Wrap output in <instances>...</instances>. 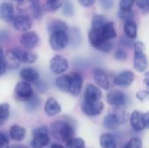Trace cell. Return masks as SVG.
Wrapping results in <instances>:
<instances>
[{
  "label": "cell",
  "mask_w": 149,
  "mask_h": 148,
  "mask_svg": "<svg viewBox=\"0 0 149 148\" xmlns=\"http://www.w3.org/2000/svg\"><path fill=\"white\" fill-rule=\"evenodd\" d=\"M0 148H10V142L7 136L0 132Z\"/></svg>",
  "instance_id": "60d3db41"
},
{
  "label": "cell",
  "mask_w": 149,
  "mask_h": 148,
  "mask_svg": "<svg viewBox=\"0 0 149 148\" xmlns=\"http://www.w3.org/2000/svg\"><path fill=\"white\" fill-rule=\"evenodd\" d=\"M47 28L50 33L55 31H66L67 24L59 19H52L47 24Z\"/></svg>",
  "instance_id": "d4e9b609"
},
{
  "label": "cell",
  "mask_w": 149,
  "mask_h": 148,
  "mask_svg": "<svg viewBox=\"0 0 149 148\" xmlns=\"http://www.w3.org/2000/svg\"><path fill=\"white\" fill-rule=\"evenodd\" d=\"M104 109V104L100 102V100L98 101H86L84 100L81 104V110L82 112L91 117L98 116L100 115Z\"/></svg>",
  "instance_id": "ba28073f"
},
{
  "label": "cell",
  "mask_w": 149,
  "mask_h": 148,
  "mask_svg": "<svg viewBox=\"0 0 149 148\" xmlns=\"http://www.w3.org/2000/svg\"><path fill=\"white\" fill-rule=\"evenodd\" d=\"M38 40L39 38L37 33L34 31H29L24 32L20 38V43L24 48L28 50H31L34 47H36V45L38 44Z\"/></svg>",
  "instance_id": "7c38bea8"
},
{
  "label": "cell",
  "mask_w": 149,
  "mask_h": 148,
  "mask_svg": "<svg viewBox=\"0 0 149 148\" xmlns=\"http://www.w3.org/2000/svg\"><path fill=\"white\" fill-rule=\"evenodd\" d=\"M120 125V120L119 116L115 113H108L103 121V126L106 129L108 130H115Z\"/></svg>",
  "instance_id": "44dd1931"
},
{
  "label": "cell",
  "mask_w": 149,
  "mask_h": 148,
  "mask_svg": "<svg viewBox=\"0 0 149 148\" xmlns=\"http://www.w3.org/2000/svg\"><path fill=\"white\" fill-rule=\"evenodd\" d=\"M148 62L144 51H134V67L139 72H144L148 69Z\"/></svg>",
  "instance_id": "9a60e30c"
},
{
  "label": "cell",
  "mask_w": 149,
  "mask_h": 148,
  "mask_svg": "<svg viewBox=\"0 0 149 148\" xmlns=\"http://www.w3.org/2000/svg\"><path fill=\"white\" fill-rule=\"evenodd\" d=\"M142 147V142L141 139L134 137L132 138L124 147V148H141Z\"/></svg>",
  "instance_id": "e575fe53"
},
{
  "label": "cell",
  "mask_w": 149,
  "mask_h": 148,
  "mask_svg": "<svg viewBox=\"0 0 149 148\" xmlns=\"http://www.w3.org/2000/svg\"><path fill=\"white\" fill-rule=\"evenodd\" d=\"M114 58L117 59V60H120V61H123V60H126L127 58V52L122 50V49H118L116 50V51L114 52Z\"/></svg>",
  "instance_id": "ab89813d"
},
{
  "label": "cell",
  "mask_w": 149,
  "mask_h": 148,
  "mask_svg": "<svg viewBox=\"0 0 149 148\" xmlns=\"http://www.w3.org/2000/svg\"><path fill=\"white\" fill-rule=\"evenodd\" d=\"M20 77L24 81H26L28 83H35L38 80L39 74L36 69L32 67H25L21 70Z\"/></svg>",
  "instance_id": "d6986e66"
},
{
  "label": "cell",
  "mask_w": 149,
  "mask_h": 148,
  "mask_svg": "<svg viewBox=\"0 0 149 148\" xmlns=\"http://www.w3.org/2000/svg\"><path fill=\"white\" fill-rule=\"evenodd\" d=\"M26 135V129L17 125H13L10 128V136L15 141H21Z\"/></svg>",
  "instance_id": "603a6c76"
},
{
  "label": "cell",
  "mask_w": 149,
  "mask_h": 148,
  "mask_svg": "<svg viewBox=\"0 0 149 148\" xmlns=\"http://www.w3.org/2000/svg\"><path fill=\"white\" fill-rule=\"evenodd\" d=\"M137 24L134 19L126 20L124 24V32L126 37L129 38H135L137 37Z\"/></svg>",
  "instance_id": "cb8c5ba5"
},
{
  "label": "cell",
  "mask_w": 149,
  "mask_h": 148,
  "mask_svg": "<svg viewBox=\"0 0 149 148\" xmlns=\"http://www.w3.org/2000/svg\"><path fill=\"white\" fill-rule=\"evenodd\" d=\"M145 51V44L141 42L134 43V51Z\"/></svg>",
  "instance_id": "bcb514c9"
},
{
  "label": "cell",
  "mask_w": 149,
  "mask_h": 148,
  "mask_svg": "<svg viewBox=\"0 0 149 148\" xmlns=\"http://www.w3.org/2000/svg\"><path fill=\"white\" fill-rule=\"evenodd\" d=\"M33 138L31 142L32 148H44L50 142L49 131L45 126L36 128L33 133Z\"/></svg>",
  "instance_id": "3957f363"
},
{
  "label": "cell",
  "mask_w": 149,
  "mask_h": 148,
  "mask_svg": "<svg viewBox=\"0 0 149 148\" xmlns=\"http://www.w3.org/2000/svg\"><path fill=\"white\" fill-rule=\"evenodd\" d=\"M10 117V105L8 103L0 104V126L4 124V122Z\"/></svg>",
  "instance_id": "f546056e"
},
{
  "label": "cell",
  "mask_w": 149,
  "mask_h": 148,
  "mask_svg": "<svg viewBox=\"0 0 149 148\" xmlns=\"http://www.w3.org/2000/svg\"><path fill=\"white\" fill-rule=\"evenodd\" d=\"M107 101L113 106L120 107L126 104L127 97L122 92L119 90H112L107 94Z\"/></svg>",
  "instance_id": "8fae6325"
},
{
  "label": "cell",
  "mask_w": 149,
  "mask_h": 148,
  "mask_svg": "<svg viewBox=\"0 0 149 148\" xmlns=\"http://www.w3.org/2000/svg\"><path fill=\"white\" fill-rule=\"evenodd\" d=\"M56 86L63 92H68L69 75H63L56 79Z\"/></svg>",
  "instance_id": "f1b7e54d"
},
{
  "label": "cell",
  "mask_w": 149,
  "mask_h": 148,
  "mask_svg": "<svg viewBox=\"0 0 149 148\" xmlns=\"http://www.w3.org/2000/svg\"><path fill=\"white\" fill-rule=\"evenodd\" d=\"M148 91H141V92H139L136 94V97H137V99H138L140 101L143 102V101H145V100L148 98Z\"/></svg>",
  "instance_id": "ee69618b"
},
{
  "label": "cell",
  "mask_w": 149,
  "mask_h": 148,
  "mask_svg": "<svg viewBox=\"0 0 149 148\" xmlns=\"http://www.w3.org/2000/svg\"><path fill=\"white\" fill-rule=\"evenodd\" d=\"M100 32H101L103 38L107 40H112V39L115 38L117 36L113 22H107L100 28Z\"/></svg>",
  "instance_id": "7402d4cb"
},
{
  "label": "cell",
  "mask_w": 149,
  "mask_h": 148,
  "mask_svg": "<svg viewBox=\"0 0 149 148\" xmlns=\"http://www.w3.org/2000/svg\"><path fill=\"white\" fill-rule=\"evenodd\" d=\"M100 3L101 7L106 10H111L114 5L113 0H100Z\"/></svg>",
  "instance_id": "b9f144b4"
},
{
  "label": "cell",
  "mask_w": 149,
  "mask_h": 148,
  "mask_svg": "<svg viewBox=\"0 0 149 148\" xmlns=\"http://www.w3.org/2000/svg\"><path fill=\"white\" fill-rule=\"evenodd\" d=\"M36 82H37V81H36ZM36 86H37L38 90L40 92H45L47 91V89H48L47 85H46L45 83H44L43 81H38V82H37V84H36Z\"/></svg>",
  "instance_id": "f6af8a7d"
},
{
  "label": "cell",
  "mask_w": 149,
  "mask_h": 148,
  "mask_svg": "<svg viewBox=\"0 0 149 148\" xmlns=\"http://www.w3.org/2000/svg\"><path fill=\"white\" fill-rule=\"evenodd\" d=\"M15 1H16V2H18V3H21L23 0H15Z\"/></svg>",
  "instance_id": "816d5d0a"
},
{
  "label": "cell",
  "mask_w": 149,
  "mask_h": 148,
  "mask_svg": "<svg viewBox=\"0 0 149 148\" xmlns=\"http://www.w3.org/2000/svg\"><path fill=\"white\" fill-rule=\"evenodd\" d=\"M130 124L133 129L136 132H141L148 126L149 113L134 111L130 117Z\"/></svg>",
  "instance_id": "277c9868"
},
{
  "label": "cell",
  "mask_w": 149,
  "mask_h": 148,
  "mask_svg": "<svg viewBox=\"0 0 149 148\" xmlns=\"http://www.w3.org/2000/svg\"><path fill=\"white\" fill-rule=\"evenodd\" d=\"M4 58L6 62V67L10 70H17L19 67L21 60L16 49L8 50L4 54Z\"/></svg>",
  "instance_id": "5bb4252c"
},
{
  "label": "cell",
  "mask_w": 149,
  "mask_h": 148,
  "mask_svg": "<svg viewBox=\"0 0 149 148\" xmlns=\"http://www.w3.org/2000/svg\"><path fill=\"white\" fill-rule=\"evenodd\" d=\"M12 21H13L14 28L17 31H21V32L28 31L32 26L31 19L27 16H24V15L17 16V17H14Z\"/></svg>",
  "instance_id": "4fadbf2b"
},
{
  "label": "cell",
  "mask_w": 149,
  "mask_h": 148,
  "mask_svg": "<svg viewBox=\"0 0 149 148\" xmlns=\"http://www.w3.org/2000/svg\"><path fill=\"white\" fill-rule=\"evenodd\" d=\"M83 78L78 72H72L69 74V87L68 92L72 96H78L82 89Z\"/></svg>",
  "instance_id": "30bf717a"
},
{
  "label": "cell",
  "mask_w": 149,
  "mask_h": 148,
  "mask_svg": "<svg viewBox=\"0 0 149 148\" xmlns=\"http://www.w3.org/2000/svg\"><path fill=\"white\" fill-rule=\"evenodd\" d=\"M107 22V18L103 15H94L92 18V28L100 29Z\"/></svg>",
  "instance_id": "1f68e13d"
},
{
  "label": "cell",
  "mask_w": 149,
  "mask_h": 148,
  "mask_svg": "<svg viewBox=\"0 0 149 148\" xmlns=\"http://www.w3.org/2000/svg\"><path fill=\"white\" fill-rule=\"evenodd\" d=\"M6 62H5V58H4V53L3 50L0 48V76H2L5 71H6Z\"/></svg>",
  "instance_id": "f35d334b"
},
{
  "label": "cell",
  "mask_w": 149,
  "mask_h": 148,
  "mask_svg": "<svg viewBox=\"0 0 149 148\" xmlns=\"http://www.w3.org/2000/svg\"><path fill=\"white\" fill-rule=\"evenodd\" d=\"M114 76L112 73L107 72L101 69H95L93 71V79L95 83L102 89L108 90L113 84H114Z\"/></svg>",
  "instance_id": "5b68a950"
},
{
  "label": "cell",
  "mask_w": 149,
  "mask_h": 148,
  "mask_svg": "<svg viewBox=\"0 0 149 148\" xmlns=\"http://www.w3.org/2000/svg\"><path fill=\"white\" fill-rule=\"evenodd\" d=\"M29 9L31 13V16L34 18H40L42 16V9L38 0H30L29 1Z\"/></svg>",
  "instance_id": "83f0119b"
},
{
  "label": "cell",
  "mask_w": 149,
  "mask_h": 148,
  "mask_svg": "<svg viewBox=\"0 0 149 148\" xmlns=\"http://www.w3.org/2000/svg\"><path fill=\"white\" fill-rule=\"evenodd\" d=\"M135 0H120V10H130L134 6Z\"/></svg>",
  "instance_id": "d590c367"
},
{
  "label": "cell",
  "mask_w": 149,
  "mask_h": 148,
  "mask_svg": "<svg viewBox=\"0 0 149 148\" xmlns=\"http://www.w3.org/2000/svg\"><path fill=\"white\" fill-rule=\"evenodd\" d=\"M15 96L19 101H27L33 96L31 85L26 81H20L15 87Z\"/></svg>",
  "instance_id": "52a82bcc"
},
{
  "label": "cell",
  "mask_w": 149,
  "mask_h": 148,
  "mask_svg": "<svg viewBox=\"0 0 149 148\" xmlns=\"http://www.w3.org/2000/svg\"><path fill=\"white\" fill-rule=\"evenodd\" d=\"M100 145L102 148H117V144L114 136L109 133H104L100 136Z\"/></svg>",
  "instance_id": "484cf974"
},
{
  "label": "cell",
  "mask_w": 149,
  "mask_h": 148,
  "mask_svg": "<svg viewBox=\"0 0 149 148\" xmlns=\"http://www.w3.org/2000/svg\"><path fill=\"white\" fill-rule=\"evenodd\" d=\"M51 133L56 140L66 142L74 137L75 130L72 125L69 122L57 120L51 125Z\"/></svg>",
  "instance_id": "6da1fadb"
},
{
  "label": "cell",
  "mask_w": 149,
  "mask_h": 148,
  "mask_svg": "<svg viewBox=\"0 0 149 148\" xmlns=\"http://www.w3.org/2000/svg\"><path fill=\"white\" fill-rule=\"evenodd\" d=\"M10 148H28L26 146H24V145H20V144H16V145H13L11 146Z\"/></svg>",
  "instance_id": "c3c4849f"
},
{
  "label": "cell",
  "mask_w": 149,
  "mask_h": 148,
  "mask_svg": "<svg viewBox=\"0 0 149 148\" xmlns=\"http://www.w3.org/2000/svg\"><path fill=\"white\" fill-rule=\"evenodd\" d=\"M62 6L60 0H46L44 4V9L46 11H55Z\"/></svg>",
  "instance_id": "4dcf8cb0"
},
{
  "label": "cell",
  "mask_w": 149,
  "mask_h": 148,
  "mask_svg": "<svg viewBox=\"0 0 149 148\" xmlns=\"http://www.w3.org/2000/svg\"><path fill=\"white\" fill-rule=\"evenodd\" d=\"M50 45L55 51H62L66 47L69 43V37L65 31H55L51 33Z\"/></svg>",
  "instance_id": "8992f818"
},
{
  "label": "cell",
  "mask_w": 149,
  "mask_h": 148,
  "mask_svg": "<svg viewBox=\"0 0 149 148\" xmlns=\"http://www.w3.org/2000/svg\"><path fill=\"white\" fill-rule=\"evenodd\" d=\"M51 148H65V147H63L62 145H59V144H53L52 145Z\"/></svg>",
  "instance_id": "f907efd6"
},
{
  "label": "cell",
  "mask_w": 149,
  "mask_h": 148,
  "mask_svg": "<svg viewBox=\"0 0 149 148\" xmlns=\"http://www.w3.org/2000/svg\"><path fill=\"white\" fill-rule=\"evenodd\" d=\"M14 18V9L11 3H3L0 4V19L11 22Z\"/></svg>",
  "instance_id": "ffe728a7"
},
{
  "label": "cell",
  "mask_w": 149,
  "mask_h": 148,
  "mask_svg": "<svg viewBox=\"0 0 149 148\" xmlns=\"http://www.w3.org/2000/svg\"><path fill=\"white\" fill-rule=\"evenodd\" d=\"M68 61L61 55H56L50 61V69L54 74H62L68 70Z\"/></svg>",
  "instance_id": "9c48e42d"
},
{
  "label": "cell",
  "mask_w": 149,
  "mask_h": 148,
  "mask_svg": "<svg viewBox=\"0 0 149 148\" xmlns=\"http://www.w3.org/2000/svg\"><path fill=\"white\" fill-rule=\"evenodd\" d=\"M17 54L19 55L20 60L23 63H26V64H32L34 63L37 58H38V55L31 51H23L19 48L16 49Z\"/></svg>",
  "instance_id": "4316f807"
},
{
  "label": "cell",
  "mask_w": 149,
  "mask_h": 148,
  "mask_svg": "<svg viewBox=\"0 0 149 148\" xmlns=\"http://www.w3.org/2000/svg\"><path fill=\"white\" fill-rule=\"evenodd\" d=\"M66 143V148H85V141L81 138H72Z\"/></svg>",
  "instance_id": "d6a6232c"
},
{
  "label": "cell",
  "mask_w": 149,
  "mask_h": 148,
  "mask_svg": "<svg viewBox=\"0 0 149 148\" xmlns=\"http://www.w3.org/2000/svg\"><path fill=\"white\" fill-rule=\"evenodd\" d=\"M137 5L144 14H148L149 11V0H135Z\"/></svg>",
  "instance_id": "74e56055"
},
{
  "label": "cell",
  "mask_w": 149,
  "mask_h": 148,
  "mask_svg": "<svg viewBox=\"0 0 149 148\" xmlns=\"http://www.w3.org/2000/svg\"><path fill=\"white\" fill-rule=\"evenodd\" d=\"M102 92L100 89L92 84H88L86 85L85 94H84V100L86 101H98L101 99Z\"/></svg>",
  "instance_id": "e0dca14e"
},
{
  "label": "cell",
  "mask_w": 149,
  "mask_h": 148,
  "mask_svg": "<svg viewBox=\"0 0 149 148\" xmlns=\"http://www.w3.org/2000/svg\"><path fill=\"white\" fill-rule=\"evenodd\" d=\"M149 74H148V72H146V74H145V84L148 86L149 85V81H148V79H149Z\"/></svg>",
  "instance_id": "681fc988"
},
{
  "label": "cell",
  "mask_w": 149,
  "mask_h": 148,
  "mask_svg": "<svg viewBox=\"0 0 149 148\" xmlns=\"http://www.w3.org/2000/svg\"><path fill=\"white\" fill-rule=\"evenodd\" d=\"M63 12L66 15V16H72L73 15V7L71 4L70 2H66L64 5L63 8Z\"/></svg>",
  "instance_id": "7bdbcfd3"
},
{
  "label": "cell",
  "mask_w": 149,
  "mask_h": 148,
  "mask_svg": "<svg viewBox=\"0 0 149 148\" xmlns=\"http://www.w3.org/2000/svg\"><path fill=\"white\" fill-rule=\"evenodd\" d=\"M89 42L92 46L103 52H110L113 50V44L110 40L105 39L100 29H91L88 33Z\"/></svg>",
  "instance_id": "7a4b0ae2"
},
{
  "label": "cell",
  "mask_w": 149,
  "mask_h": 148,
  "mask_svg": "<svg viewBox=\"0 0 149 148\" xmlns=\"http://www.w3.org/2000/svg\"><path fill=\"white\" fill-rule=\"evenodd\" d=\"M134 11L132 10H120L119 11V17L123 19V20H129V19H134Z\"/></svg>",
  "instance_id": "8d00e7d4"
},
{
  "label": "cell",
  "mask_w": 149,
  "mask_h": 148,
  "mask_svg": "<svg viewBox=\"0 0 149 148\" xmlns=\"http://www.w3.org/2000/svg\"><path fill=\"white\" fill-rule=\"evenodd\" d=\"M95 0H79V3L84 7H90L94 3Z\"/></svg>",
  "instance_id": "7dc6e473"
},
{
  "label": "cell",
  "mask_w": 149,
  "mask_h": 148,
  "mask_svg": "<svg viewBox=\"0 0 149 148\" xmlns=\"http://www.w3.org/2000/svg\"><path fill=\"white\" fill-rule=\"evenodd\" d=\"M61 112V106L58 102L53 99L49 98L45 105V113L49 117H54Z\"/></svg>",
  "instance_id": "ac0fdd59"
},
{
  "label": "cell",
  "mask_w": 149,
  "mask_h": 148,
  "mask_svg": "<svg viewBox=\"0 0 149 148\" xmlns=\"http://www.w3.org/2000/svg\"><path fill=\"white\" fill-rule=\"evenodd\" d=\"M134 80V74L130 71H125L114 78V84L118 86L127 87Z\"/></svg>",
  "instance_id": "2e32d148"
},
{
  "label": "cell",
  "mask_w": 149,
  "mask_h": 148,
  "mask_svg": "<svg viewBox=\"0 0 149 148\" xmlns=\"http://www.w3.org/2000/svg\"><path fill=\"white\" fill-rule=\"evenodd\" d=\"M26 102H27V108L29 110H31V111H33L37 107L39 106V105L41 103V100H40V99L38 97H37V96H35L33 94V96L29 100H27Z\"/></svg>",
  "instance_id": "836d02e7"
}]
</instances>
